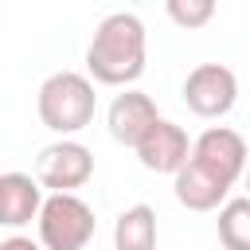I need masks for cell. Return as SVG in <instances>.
Here are the masks:
<instances>
[{
    "label": "cell",
    "mask_w": 250,
    "mask_h": 250,
    "mask_svg": "<svg viewBox=\"0 0 250 250\" xmlns=\"http://www.w3.org/2000/svg\"><path fill=\"white\" fill-rule=\"evenodd\" d=\"M0 250H43L39 242H31L27 234H12V238H4L0 242Z\"/></svg>",
    "instance_id": "5bb4252c"
},
{
    "label": "cell",
    "mask_w": 250,
    "mask_h": 250,
    "mask_svg": "<svg viewBox=\"0 0 250 250\" xmlns=\"http://www.w3.org/2000/svg\"><path fill=\"white\" fill-rule=\"evenodd\" d=\"M43 188L27 172H4L0 176V227H23L39 215Z\"/></svg>",
    "instance_id": "9c48e42d"
},
{
    "label": "cell",
    "mask_w": 250,
    "mask_h": 250,
    "mask_svg": "<svg viewBox=\"0 0 250 250\" xmlns=\"http://www.w3.org/2000/svg\"><path fill=\"white\" fill-rule=\"evenodd\" d=\"M35 223H39L43 250H86L98 230L94 207L78 195H43Z\"/></svg>",
    "instance_id": "3957f363"
},
{
    "label": "cell",
    "mask_w": 250,
    "mask_h": 250,
    "mask_svg": "<svg viewBox=\"0 0 250 250\" xmlns=\"http://www.w3.org/2000/svg\"><path fill=\"white\" fill-rule=\"evenodd\" d=\"M113 250H156V211L133 203L113 223Z\"/></svg>",
    "instance_id": "8fae6325"
},
{
    "label": "cell",
    "mask_w": 250,
    "mask_h": 250,
    "mask_svg": "<svg viewBox=\"0 0 250 250\" xmlns=\"http://www.w3.org/2000/svg\"><path fill=\"white\" fill-rule=\"evenodd\" d=\"M168 16H172L180 27L195 31V27H203V23L215 16V4H211V0H168Z\"/></svg>",
    "instance_id": "4fadbf2b"
},
{
    "label": "cell",
    "mask_w": 250,
    "mask_h": 250,
    "mask_svg": "<svg viewBox=\"0 0 250 250\" xmlns=\"http://www.w3.org/2000/svg\"><path fill=\"white\" fill-rule=\"evenodd\" d=\"M246 199H250V172H246Z\"/></svg>",
    "instance_id": "9a60e30c"
},
{
    "label": "cell",
    "mask_w": 250,
    "mask_h": 250,
    "mask_svg": "<svg viewBox=\"0 0 250 250\" xmlns=\"http://www.w3.org/2000/svg\"><path fill=\"white\" fill-rule=\"evenodd\" d=\"M133 152H137V160H141L148 172H168V176H176V172L188 164V156H191V137L184 133V125L160 117V121L141 137V145H137Z\"/></svg>",
    "instance_id": "52a82bcc"
},
{
    "label": "cell",
    "mask_w": 250,
    "mask_h": 250,
    "mask_svg": "<svg viewBox=\"0 0 250 250\" xmlns=\"http://www.w3.org/2000/svg\"><path fill=\"white\" fill-rule=\"evenodd\" d=\"M35 109H39V121L59 133V137H70V133H82L94 113H98V94H94V82L78 70H55L43 86H39V98H35Z\"/></svg>",
    "instance_id": "7a4b0ae2"
},
{
    "label": "cell",
    "mask_w": 250,
    "mask_h": 250,
    "mask_svg": "<svg viewBox=\"0 0 250 250\" xmlns=\"http://www.w3.org/2000/svg\"><path fill=\"white\" fill-rule=\"evenodd\" d=\"M156 121H160V109H156V102H152L145 90H125V94H117V98L109 102V113H105L109 137H113L117 145H129V148H137L141 137H145Z\"/></svg>",
    "instance_id": "ba28073f"
},
{
    "label": "cell",
    "mask_w": 250,
    "mask_h": 250,
    "mask_svg": "<svg viewBox=\"0 0 250 250\" xmlns=\"http://www.w3.org/2000/svg\"><path fill=\"white\" fill-rule=\"evenodd\" d=\"M94 176V152L78 141H55L39 152L35 160V184L47 188L51 195H74Z\"/></svg>",
    "instance_id": "5b68a950"
},
{
    "label": "cell",
    "mask_w": 250,
    "mask_h": 250,
    "mask_svg": "<svg viewBox=\"0 0 250 250\" xmlns=\"http://www.w3.org/2000/svg\"><path fill=\"white\" fill-rule=\"evenodd\" d=\"M219 242L227 250H250V199H227L219 207Z\"/></svg>",
    "instance_id": "7c38bea8"
},
{
    "label": "cell",
    "mask_w": 250,
    "mask_h": 250,
    "mask_svg": "<svg viewBox=\"0 0 250 250\" xmlns=\"http://www.w3.org/2000/svg\"><path fill=\"white\" fill-rule=\"evenodd\" d=\"M172 191H176V199H180L188 211H215V207L227 203V191H230V188H223L219 180H211L203 168H195V164L188 160V164L176 172Z\"/></svg>",
    "instance_id": "30bf717a"
},
{
    "label": "cell",
    "mask_w": 250,
    "mask_h": 250,
    "mask_svg": "<svg viewBox=\"0 0 250 250\" xmlns=\"http://www.w3.org/2000/svg\"><path fill=\"white\" fill-rule=\"evenodd\" d=\"M238 102V78L223 62H199L184 78V105L195 117H223Z\"/></svg>",
    "instance_id": "8992f818"
},
{
    "label": "cell",
    "mask_w": 250,
    "mask_h": 250,
    "mask_svg": "<svg viewBox=\"0 0 250 250\" xmlns=\"http://www.w3.org/2000/svg\"><path fill=\"white\" fill-rule=\"evenodd\" d=\"M195 168H203L211 180H219L223 188H234V180L246 172V141L242 133L227 129V125H211L191 141V156Z\"/></svg>",
    "instance_id": "277c9868"
},
{
    "label": "cell",
    "mask_w": 250,
    "mask_h": 250,
    "mask_svg": "<svg viewBox=\"0 0 250 250\" xmlns=\"http://www.w3.org/2000/svg\"><path fill=\"white\" fill-rule=\"evenodd\" d=\"M145 23L133 12H109L86 47V70L102 86H129L145 74Z\"/></svg>",
    "instance_id": "6da1fadb"
}]
</instances>
